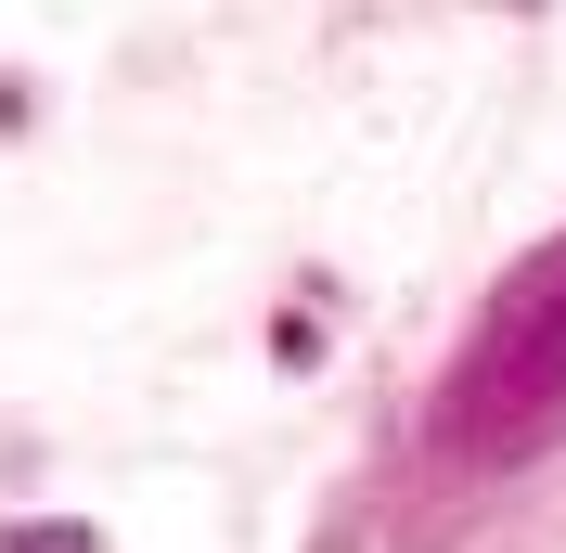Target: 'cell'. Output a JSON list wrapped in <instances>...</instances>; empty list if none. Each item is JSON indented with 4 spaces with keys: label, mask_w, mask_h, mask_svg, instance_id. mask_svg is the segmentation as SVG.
<instances>
[{
    "label": "cell",
    "mask_w": 566,
    "mask_h": 553,
    "mask_svg": "<svg viewBox=\"0 0 566 553\" xmlns=\"http://www.w3.org/2000/svg\"><path fill=\"white\" fill-rule=\"evenodd\" d=\"M554 438H566V232L476 310L451 386H438V450L451 463H541Z\"/></svg>",
    "instance_id": "obj_1"
},
{
    "label": "cell",
    "mask_w": 566,
    "mask_h": 553,
    "mask_svg": "<svg viewBox=\"0 0 566 553\" xmlns=\"http://www.w3.org/2000/svg\"><path fill=\"white\" fill-rule=\"evenodd\" d=\"M13 553H104V541H91V528H27Z\"/></svg>",
    "instance_id": "obj_3"
},
{
    "label": "cell",
    "mask_w": 566,
    "mask_h": 553,
    "mask_svg": "<svg viewBox=\"0 0 566 553\" xmlns=\"http://www.w3.org/2000/svg\"><path fill=\"white\" fill-rule=\"evenodd\" d=\"M271 361H296V374H310V361H322V310H271Z\"/></svg>",
    "instance_id": "obj_2"
}]
</instances>
